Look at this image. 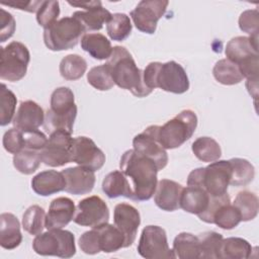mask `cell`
<instances>
[{
  "mask_svg": "<svg viewBox=\"0 0 259 259\" xmlns=\"http://www.w3.org/2000/svg\"><path fill=\"white\" fill-rule=\"evenodd\" d=\"M119 168L131 184L133 200L146 201L154 195L159 169L153 160L132 149L122 154Z\"/></svg>",
  "mask_w": 259,
  "mask_h": 259,
  "instance_id": "6da1fadb",
  "label": "cell"
},
{
  "mask_svg": "<svg viewBox=\"0 0 259 259\" xmlns=\"http://www.w3.org/2000/svg\"><path fill=\"white\" fill-rule=\"evenodd\" d=\"M105 64L114 84L119 88L131 91L137 97H145L152 92L144 84L143 72L138 68L133 56L124 47H113Z\"/></svg>",
  "mask_w": 259,
  "mask_h": 259,
  "instance_id": "7a4b0ae2",
  "label": "cell"
},
{
  "mask_svg": "<svg viewBox=\"0 0 259 259\" xmlns=\"http://www.w3.org/2000/svg\"><path fill=\"white\" fill-rule=\"evenodd\" d=\"M144 84L153 91L160 88L174 94H182L189 89V80L184 68L175 61L152 62L143 71Z\"/></svg>",
  "mask_w": 259,
  "mask_h": 259,
  "instance_id": "3957f363",
  "label": "cell"
},
{
  "mask_svg": "<svg viewBox=\"0 0 259 259\" xmlns=\"http://www.w3.org/2000/svg\"><path fill=\"white\" fill-rule=\"evenodd\" d=\"M77 116V105L73 91L68 87H59L51 95V107L45 117V128L51 134L62 130L73 133Z\"/></svg>",
  "mask_w": 259,
  "mask_h": 259,
  "instance_id": "277c9868",
  "label": "cell"
},
{
  "mask_svg": "<svg viewBox=\"0 0 259 259\" xmlns=\"http://www.w3.org/2000/svg\"><path fill=\"white\" fill-rule=\"evenodd\" d=\"M232 178V167L228 160H217L206 167L192 170L187 177L188 186H200L211 196L228 193Z\"/></svg>",
  "mask_w": 259,
  "mask_h": 259,
  "instance_id": "5b68a950",
  "label": "cell"
},
{
  "mask_svg": "<svg viewBox=\"0 0 259 259\" xmlns=\"http://www.w3.org/2000/svg\"><path fill=\"white\" fill-rule=\"evenodd\" d=\"M226 59L238 65L247 80L258 79V36L233 37L225 50Z\"/></svg>",
  "mask_w": 259,
  "mask_h": 259,
  "instance_id": "8992f818",
  "label": "cell"
},
{
  "mask_svg": "<svg viewBox=\"0 0 259 259\" xmlns=\"http://www.w3.org/2000/svg\"><path fill=\"white\" fill-rule=\"evenodd\" d=\"M196 126L195 112L184 109L163 125H159V142L165 150L178 148L192 137Z\"/></svg>",
  "mask_w": 259,
  "mask_h": 259,
  "instance_id": "52a82bcc",
  "label": "cell"
},
{
  "mask_svg": "<svg viewBox=\"0 0 259 259\" xmlns=\"http://www.w3.org/2000/svg\"><path fill=\"white\" fill-rule=\"evenodd\" d=\"M85 32L79 20L73 16H66L44 29V41L51 51H66L73 49Z\"/></svg>",
  "mask_w": 259,
  "mask_h": 259,
  "instance_id": "ba28073f",
  "label": "cell"
},
{
  "mask_svg": "<svg viewBox=\"0 0 259 259\" xmlns=\"http://www.w3.org/2000/svg\"><path fill=\"white\" fill-rule=\"evenodd\" d=\"M32 248L36 254L41 256L71 258L76 253L75 236L67 230H48V232L35 236Z\"/></svg>",
  "mask_w": 259,
  "mask_h": 259,
  "instance_id": "9c48e42d",
  "label": "cell"
},
{
  "mask_svg": "<svg viewBox=\"0 0 259 259\" xmlns=\"http://www.w3.org/2000/svg\"><path fill=\"white\" fill-rule=\"evenodd\" d=\"M0 49V78L9 82L21 80L26 74L30 61L27 47L14 40Z\"/></svg>",
  "mask_w": 259,
  "mask_h": 259,
  "instance_id": "30bf717a",
  "label": "cell"
},
{
  "mask_svg": "<svg viewBox=\"0 0 259 259\" xmlns=\"http://www.w3.org/2000/svg\"><path fill=\"white\" fill-rule=\"evenodd\" d=\"M137 249L146 259L176 258L173 250L169 248L165 230L159 226L150 225L143 229Z\"/></svg>",
  "mask_w": 259,
  "mask_h": 259,
  "instance_id": "8fae6325",
  "label": "cell"
},
{
  "mask_svg": "<svg viewBox=\"0 0 259 259\" xmlns=\"http://www.w3.org/2000/svg\"><path fill=\"white\" fill-rule=\"evenodd\" d=\"M73 138L71 134L58 130L50 134L45 147L39 151L41 162L51 167H61L70 162Z\"/></svg>",
  "mask_w": 259,
  "mask_h": 259,
  "instance_id": "7c38bea8",
  "label": "cell"
},
{
  "mask_svg": "<svg viewBox=\"0 0 259 259\" xmlns=\"http://www.w3.org/2000/svg\"><path fill=\"white\" fill-rule=\"evenodd\" d=\"M109 209L105 201L92 195L80 200L76 206L74 223L82 227L96 228L108 223Z\"/></svg>",
  "mask_w": 259,
  "mask_h": 259,
  "instance_id": "4fadbf2b",
  "label": "cell"
},
{
  "mask_svg": "<svg viewBox=\"0 0 259 259\" xmlns=\"http://www.w3.org/2000/svg\"><path fill=\"white\" fill-rule=\"evenodd\" d=\"M169 2L166 0H143L138 3L130 15L135 26L142 32L153 34L159 19L165 14Z\"/></svg>",
  "mask_w": 259,
  "mask_h": 259,
  "instance_id": "5bb4252c",
  "label": "cell"
},
{
  "mask_svg": "<svg viewBox=\"0 0 259 259\" xmlns=\"http://www.w3.org/2000/svg\"><path fill=\"white\" fill-rule=\"evenodd\" d=\"M159 125H150L143 133L137 135L133 140L134 150L155 162L158 169L166 167L168 155L158 139Z\"/></svg>",
  "mask_w": 259,
  "mask_h": 259,
  "instance_id": "9a60e30c",
  "label": "cell"
},
{
  "mask_svg": "<svg viewBox=\"0 0 259 259\" xmlns=\"http://www.w3.org/2000/svg\"><path fill=\"white\" fill-rule=\"evenodd\" d=\"M71 160L79 166L95 172L104 165L105 155L90 138L82 136L73 139Z\"/></svg>",
  "mask_w": 259,
  "mask_h": 259,
  "instance_id": "2e32d148",
  "label": "cell"
},
{
  "mask_svg": "<svg viewBox=\"0 0 259 259\" xmlns=\"http://www.w3.org/2000/svg\"><path fill=\"white\" fill-rule=\"evenodd\" d=\"M113 223L125 238L124 248L132 246L137 238L138 229L141 224L139 210L128 203L120 202L114 207Z\"/></svg>",
  "mask_w": 259,
  "mask_h": 259,
  "instance_id": "e0dca14e",
  "label": "cell"
},
{
  "mask_svg": "<svg viewBox=\"0 0 259 259\" xmlns=\"http://www.w3.org/2000/svg\"><path fill=\"white\" fill-rule=\"evenodd\" d=\"M65 180V191L74 195H82L91 192L95 184L94 171L81 166L66 168L62 171Z\"/></svg>",
  "mask_w": 259,
  "mask_h": 259,
  "instance_id": "ac0fdd59",
  "label": "cell"
},
{
  "mask_svg": "<svg viewBox=\"0 0 259 259\" xmlns=\"http://www.w3.org/2000/svg\"><path fill=\"white\" fill-rule=\"evenodd\" d=\"M76 206L71 198L61 196L53 199L46 215V228L63 229L73 221Z\"/></svg>",
  "mask_w": 259,
  "mask_h": 259,
  "instance_id": "d6986e66",
  "label": "cell"
},
{
  "mask_svg": "<svg viewBox=\"0 0 259 259\" xmlns=\"http://www.w3.org/2000/svg\"><path fill=\"white\" fill-rule=\"evenodd\" d=\"M44 109L32 100H25L19 104V107L12 120L14 127L21 131L38 130L45 123Z\"/></svg>",
  "mask_w": 259,
  "mask_h": 259,
  "instance_id": "ffe728a7",
  "label": "cell"
},
{
  "mask_svg": "<svg viewBox=\"0 0 259 259\" xmlns=\"http://www.w3.org/2000/svg\"><path fill=\"white\" fill-rule=\"evenodd\" d=\"M183 186L170 179H161L154 192L156 205L165 211H174L180 208V196Z\"/></svg>",
  "mask_w": 259,
  "mask_h": 259,
  "instance_id": "44dd1931",
  "label": "cell"
},
{
  "mask_svg": "<svg viewBox=\"0 0 259 259\" xmlns=\"http://www.w3.org/2000/svg\"><path fill=\"white\" fill-rule=\"evenodd\" d=\"M66 180L62 172L46 170L36 174L31 180L32 190L40 196H50L65 190Z\"/></svg>",
  "mask_w": 259,
  "mask_h": 259,
  "instance_id": "7402d4cb",
  "label": "cell"
},
{
  "mask_svg": "<svg viewBox=\"0 0 259 259\" xmlns=\"http://www.w3.org/2000/svg\"><path fill=\"white\" fill-rule=\"evenodd\" d=\"M210 195L200 186L183 187L180 196V208L199 215L208 207Z\"/></svg>",
  "mask_w": 259,
  "mask_h": 259,
  "instance_id": "603a6c76",
  "label": "cell"
},
{
  "mask_svg": "<svg viewBox=\"0 0 259 259\" xmlns=\"http://www.w3.org/2000/svg\"><path fill=\"white\" fill-rule=\"evenodd\" d=\"M22 235L20 223L11 212H3L0 215V245L6 250H13L20 245Z\"/></svg>",
  "mask_w": 259,
  "mask_h": 259,
  "instance_id": "cb8c5ba5",
  "label": "cell"
},
{
  "mask_svg": "<svg viewBox=\"0 0 259 259\" xmlns=\"http://www.w3.org/2000/svg\"><path fill=\"white\" fill-rule=\"evenodd\" d=\"M81 48L96 60H108L112 47L110 40L99 32H89L81 37Z\"/></svg>",
  "mask_w": 259,
  "mask_h": 259,
  "instance_id": "d4e9b609",
  "label": "cell"
},
{
  "mask_svg": "<svg viewBox=\"0 0 259 259\" xmlns=\"http://www.w3.org/2000/svg\"><path fill=\"white\" fill-rule=\"evenodd\" d=\"M98 234V242L100 251L104 253L116 252L124 248L125 238L123 234L111 224H104L95 228Z\"/></svg>",
  "mask_w": 259,
  "mask_h": 259,
  "instance_id": "484cf974",
  "label": "cell"
},
{
  "mask_svg": "<svg viewBox=\"0 0 259 259\" xmlns=\"http://www.w3.org/2000/svg\"><path fill=\"white\" fill-rule=\"evenodd\" d=\"M102 190L109 198H116L118 196H124L132 199V187L120 170H114L108 173L102 181Z\"/></svg>",
  "mask_w": 259,
  "mask_h": 259,
  "instance_id": "4316f807",
  "label": "cell"
},
{
  "mask_svg": "<svg viewBox=\"0 0 259 259\" xmlns=\"http://www.w3.org/2000/svg\"><path fill=\"white\" fill-rule=\"evenodd\" d=\"M251 244L239 237H230L223 239L219 258L220 259H247L252 253Z\"/></svg>",
  "mask_w": 259,
  "mask_h": 259,
  "instance_id": "83f0119b",
  "label": "cell"
},
{
  "mask_svg": "<svg viewBox=\"0 0 259 259\" xmlns=\"http://www.w3.org/2000/svg\"><path fill=\"white\" fill-rule=\"evenodd\" d=\"M72 16L81 22L85 31H88L101 29L103 24L106 23L111 17V13L100 5L89 10L76 11Z\"/></svg>",
  "mask_w": 259,
  "mask_h": 259,
  "instance_id": "f1b7e54d",
  "label": "cell"
},
{
  "mask_svg": "<svg viewBox=\"0 0 259 259\" xmlns=\"http://www.w3.org/2000/svg\"><path fill=\"white\" fill-rule=\"evenodd\" d=\"M172 250L175 257L179 259L199 258L198 237L190 233L182 232L175 237Z\"/></svg>",
  "mask_w": 259,
  "mask_h": 259,
  "instance_id": "f546056e",
  "label": "cell"
},
{
  "mask_svg": "<svg viewBox=\"0 0 259 259\" xmlns=\"http://www.w3.org/2000/svg\"><path fill=\"white\" fill-rule=\"evenodd\" d=\"M194 156L206 163H211L219 160L222 156V149L219 143L210 137H199L191 146Z\"/></svg>",
  "mask_w": 259,
  "mask_h": 259,
  "instance_id": "4dcf8cb0",
  "label": "cell"
},
{
  "mask_svg": "<svg viewBox=\"0 0 259 259\" xmlns=\"http://www.w3.org/2000/svg\"><path fill=\"white\" fill-rule=\"evenodd\" d=\"M212 75L223 85H235L244 79L238 65L228 59H222L215 63Z\"/></svg>",
  "mask_w": 259,
  "mask_h": 259,
  "instance_id": "1f68e13d",
  "label": "cell"
},
{
  "mask_svg": "<svg viewBox=\"0 0 259 259\" xmlns=\"http://www.w3.org/2000/svg\"><path fill=\"white\" fill-rule=\"evenodd\" d=\"M233 204L240 212L241 222L252 221L258 214V197L255 193L249 190L240 191L235 197Z\"/></svg>",
  "mask_w": 259,
  "mask_h": 259,
  "instance_id": "d6a6232c",
  "label": "cell"
},
{
  "mask_svg": "<svg viewBox=\"0 0 259 259\" xmlns=\"http://www.w3.org/2000/svg\"><path fill=\"white\" fill-rule=\"evenodd\" d=\"M61 76L69 81L80 79L87 70V62L77 54L64 57L59 66Z\"/></svg>",
  "mask_w": 259,
  "mask_h": 259,
  "instance_id": "836d02e7",
  "label": "cell"
},
{
  "mask_svg": "<svg viewBox=\"0 0 259 259\" xmlns=\"http://www.w3.org/2000/svg\"><path fill=\"white\" fill-rule=\"evenodd\" d=\"M229 161L232 167V178L230 185L245 186L254 179L255 169L248 160L242 158H232Z\"/></svg>",
  "mask_w": 259,
  "mask_h": 259,
  "instance_id": "e575fe53",
  "label": "cell"
},
{
  "mask_svg": "<svg viewBox=\"0 0 259 259\" xmlns=\"http://www.w3.org/2000/svg\"><path fill=\"white\" fill-rule=\"evenodd\" d=\"M241 222L239 210L230 201L222 203L213 212L212 224L224 230H232Z\"/></svg>",
  "mask_w": 259,
  "mask_h": 259,
  "instance_id": "d590c367",
  "label": "cell"
},
{
  "mask_svg": "<svg viewBox=\"0 0 259 259\" xmlns=\"http://www.w3.org/2000/svg\"><path fill=\"white\" fill-rule=\"evenodd\" d=\"M132 22L124 13H114L106 22V31L112 40H124L132 32Z\"/></svg>",
  "mask_w": 259,
  "mask_h": 259,
  "instance_id": "8d00e7d4",
  "label": "cell"
},
{
  "mask_svg": "<svg viewBox=\"0 0 259 259\" xmlns=\"http://www.w3.org/2000/svg\"><path fill=\"white\" fill-rule=\"evenodd\" d=\"M46 215L45 209L39 205H30L22 215V228L30 235H39L46 228Z\"/></svg>",
  "mask_w": 259,
  "mask_h": 259,
  "instance_id": "74e56055",
  "label": "cell"
},
{
  "mask_svg": "<svg viewBox=\"0 0 259 259\" xmlns=\"http://www.w3.org/2000/svg\"><path fill=\"white\" fill-rule=\"evenodd\" d=\"M199 258L219 259V252L223 241V236L217 232H204L198 236Z\"/></svg>",
  "mask_w": 259,
  "mask_h": 259,
  "instance_id": "f35d334b",
  "label": "cell"
},
{
  "mask_svg": "<svg viewBox=\"0 0 259 259\" xmlns=\"http://www.w3.org/2000/svg\"><path fill=\"white\" fill-rule=\"evenodd\" d=\"M39 151L24 149L13 156V166L15 169L25 175L34 173L40 165Z\"/></svg>",
  "mask_w": 259,
  "mask_h": 259,
  "instance_id": "ab89813d",
  "label": "cell"
},
{
  "mask_svg": "<svg viewBox=\"0 0 259 259\" xmlns=\"http://www.w3.org/2000/svg\"><path fill=\"white\" fill-rule=\"evenodd\" d=\"M17 99L15 94L2 83L0 89V124L5 126L9 124L15 115Z\"/></svg>",
  "mask_w": 259,
  "mask_h": 259,
  "instance_id": "60d3db41",
  "label": "cell"
},
{
  "mask_svg": "<svg viewBox=\"0 0 259 259\" xmlns=\"http://www.w3.org/2000/svg\"><path fill=\"white\" fill-rule=\"evenodd\" d=\"M88 83L97 90L106 91L113 87L114 82L106 64L93 67L87 73Z\"/></svg>",
  "mask_w": 259,
  "mask_h": 259,
  "instance_id": "b9f144b4",
  "label": "cell"
},
{
  "mask_svg": "<svg viewBox=\"0 0 259 259\" xmlns=\"http://www.w3.org/2000/svg\"><path fill=\"white\" fill-rule=\"evenodd\" d=\"M59 15V1H42L36 12V21L40 26L44 27V29H46L58 20Z\"/></svg>",
  "mask_w": 259,
  "mask_h": 259,
  "instance_id": "7bdbcfd3",
  "label": "cell"
},
{
  "mask_svg": "<svg viewBox=\"0 0 259 259\" xmlns=\"http://www.w3.org/2000/svg\"><path fill=\"white\" fill-rule=\"evenodd\" d=\"M2 144L4 149L8 153L14 154V155L19 153L25 148L23 132L16 127L9 128L7 132H5L3 136Z\"/></svg>",
  "mask_w": 259,
  "mask_h": 259,
  "instance_id": "ee69618b",
  "label": "cell"
},
{
  "mask_svg": "<svg viewBox=\"0 0 259 259\" xmlns=\"http://www.w3.org/2000/svg\"><path fill=\"white\" fill-rule=\"evenodd\" d=\"M259 12L257 9L245 10L239 17V27L249 36H258Z\"/></svg>",
  "mask_w": 259,
  "mask_h": 259,
  "instance_id": "f6af8a7d",
  "label": "cell"
},
{
  "mask_svg": "<svg viewBox=\"0 0 259 259\" xmlns=\"http://www.w3.org/2000/svg\"><path fill=\"white\" fill-rule=\"evenodd\" d=\"M78 243L81 251H83L85 254L94 255L100 252L98 234L95 228H92V230L90 231L84 232L79 238Z\"/></svg>",
  "mask_w": 259,
  "mask_h": 259,
  "instance_id": "bcb514c9",
  "label": "cell"
},
{
  "mask_svg": "<svg viewBox=\"0 0 259 259\" xmlns=\"http://www.w3.org/2000/svg\"><path fill=\"white\" fill-rule=\"evenodd\" d=\"M1 15H0V23H1V28H0V41L4 42L8 38H10L16 27L15 19L12 16L11 13L7 12L3 8L0 9Z\"/></svg>",
  "mask_w": 259,
  "mask_h": 259,
  "instance_id": "7dc6e473",
  "label": "cell"
},
{
  "mask_svg": "<svg viewBox=\"0 0 259 259\" xmlns=\"http://www.w3.org/2000/svg\"><path fill=\"white\" fill-rule=\"evenodd\" d=\"M41 3H42V0L41 1H10V2H4L2 4L6 6H11L19 10L27 11V12H37Z\"/></svg>",
  "mask_w": 259,
  "mask_h": 259,
  "instance_id": "c3c4849f",
  "label": "cell"
},
{
  "mask_svg": "<svg viewBox=\"0 0 259 259\" xmlns=\"http://www.w3.org/2000/svg\"><path fill=\"white\" fill-rule=\"evenodd\" d=\"M68 3L72 6H75V7H81V8H84L85 10H89L93 7H96V6H100L102 5L101 1H83V2H72V1H68Z\"/></svg>",
  "mask_w": 259,
  "mask_h": 259,
  "instance_id": "681fc988",
  "label": "cell"
}]
</instances>
